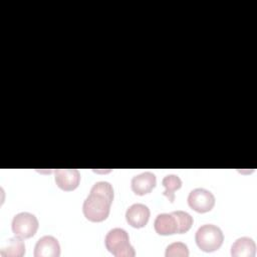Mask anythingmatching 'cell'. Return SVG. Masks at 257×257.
Returning a JSON list of instances; mask_svg holds the SVG:
<instances>
[{"label":"cell","mask_w":257,"mask_h":257,"mask_svg":"<svg viewBox=\"0 0 257 257\" xmlns=\"http://www.w3.org/2000/svg\"><path fill=\"white\" fill-rule=\"evenodd\" d=\"M113 197L90 189L89 195L83 202L82 212L84 217L91 222L104 221L110 211Z\"/></svg>","instance_id":"1"},{"label":"cell","mask_w":257,"mask_h":257,"mask_svg":"<svg viewBox=\"0 0 257 257\" xmlns=\"http://www.w3.org/2000/svg\"><path fill=\"white\" fill-rule=\"evenodd\" d=\"M104 244L106 249L115 257H134L136 251L130 243L127 232L121 228L109 230L105 236Z\"/></svg>","instance_id":"2"},{"label":"cell","mask_w":257,"mask_h":257,"mask_svg":"<svg viewBox=\"0 0 257 257\" xmlns=\"http://www.w3.org/2000/svg\"><path fill=\"white\" fill-rule=\"evenodd\" d=\"M195 240L197 246L204 252L218 250L224 241L222 230L213 224H204L196 232Z\"/></svg>","instance_id":"3"},{"label":"cell","mask_w":257,"mask_h":257,"mask_svg":"<svg viewBox=\"0 0 257 257\" xmlns=\"http://www.w3.org/2000/svg\"><path fill=\"white\" fill-rule=\"evenodd\" d=\"M39 223L37 218L29 212L16 214L12 220V231L15 236L27 239L35 235Z\"/></svg>","instance_id":"4"},{"label":"cell","mask_w":257,"mask_h":257,"mask_svg":"<svg viewBox=\"0 0 257 257\" xmlns=\"http://www.w3.org/2000/svg\"><path fill=\"white\" fill-rule=\"evenodd\" d=\"M189 206L198 213H206L213 209L215 205V196L208 190L196 188L188 196Z\"/></svg>","instance_id":"5"},{"label":"cell","mask_w":257,"mask_h":257,"mask_svg":"<svg viewBox=\"0 0 257 257\" xmlns=\"http://www.w3.org/2000/svg\"><path fill=\"white\" fill-rule=\"evenodd\" d=\"M54 175L57 187L63 191H73L79 185L80 173L76 169H57Z\"/></svg>","instance_id":"6"},{"label":"cell","mask_w":257,"mask_h":257,"mask_svg":"<svg viewBox=\"0 0 257 257\" xmlns=\"http://www.w3.org/2000/svg\"><path fill=\"white\" fill-rule=\"evenodd\" d=\"M150 209L145 204L136 203L130 206L125 212V219L128 225L134 228H143L150 219Z\"/></svg>","instance_id":"7"},{"label":"cell","mask_w":257,"mask_h":257,"mask_svg":"<svg viewBox=\"0 0 257 257\" xmlns=\"http://www.w3.org/2000/svg\"><path fill=\"white\" fill-rule=\"evenodd\" d=\"M60 255V245L56 238L45 235L38 239L34 248L35 257H58Z\"/></svg>","instance_id":"8"},{"label":"cell","mask_w":257,"mask_h":257,"mask_svg":"<svg viewBox=\"0 0 257 257\" xmlns=\"http://www.w3.org/2000/svg\"><path fill=\"white\" fill-rule=\"evenodd\" d=\"M157 179L152 172H144L132 179L131 186L135 194L143 196L149 194L156 187Z\"/></svg>","instance_id":"9"},{"label":"cell","mask_w":257,"mask_h":257,"mask_svg":"<svg viewBox=\"0 0 257 257\" xmlns=\"http://www.w3.org/2000/svg\"><path fill=\"white\" fill-rule=\"evenodd\" d=\"M154 228L159 235L163 236L178 233V224L173 213L159 214L155 219Z\"/></svg>","instance_id":"10"},{"label":"cell","mask_w":257,"mask_h":257,"mask_svg":"<svg viewBox=\"0 0 257 257\" xmlns=\"http://www.w3.org/2000/svg\"><path fill=\"white\" fill-rule=\"evenodd\" d=\"M256 254V244L250 237L238 238L231 247L233 257H254Z\"/></svg>","instance_id":"11"},{"label":"cell","mask_w":257,"mask_h":257,"mask_svg":"<svg viewBox=\"0 0 257 257\" xmlns=\"http://www.w3.org/2000/svg\"><path fill=\"white\" fill-rule=\"evenodd\" d=\"M25 254V244L20 237H12L6 240L0 248L2 257H22Z\"/></svg>","instance_id":"12"},{"label":"cell","mask_w":257,"mask_h":257,"mask_svg":"<svg viewBox=\"0 0 257 257\" xmlns=\"http://www.w3.org/2000/svg\"><path fill=\"white\" fill-rule=\"evenodd\" d=\"M162 185L166 188L163 193L171 203L175 201V191L182 187V180L177 175H167L162 181Z\"/></svg>","instance_id":"13"},{"label":"cell","mask_w":257,"mask_h":257,"mask_svg":"<svg viewBox=\"0 0 257 257\" xmlns=\"http://www.w3.org/2000/svg\"><path fill=\"white\" fill-rule=\"evenodd\" d=\"M173 215L175 216L176 220H177V224H178V233L179 234H183L188 232L192 225H193V217L185 211H174L172 212Z\"/></svg>","instance_id":"14"},{"label":"cell","mask_w":257,"mask_h":257,"mask_svg":"<svg viewBox=\"0 0 257 257\" xmlns=\"http://www.w3.org/2000/svg\"><path fill=\"white\" fill-rule=\"evenodd\" d=\"M166 257H188V246L183 242H174L166 248Z\"/></svg>","instance_id":"15"}]
</instances>
